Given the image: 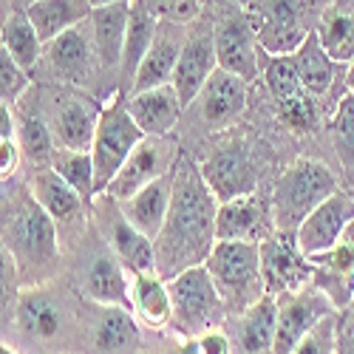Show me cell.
<instances>
[{
    "instance_id": "cell-1",
    "label": "cell",
    "mask_w": 354,
    "mask_h": 354,
    "mask_svg": "<svg viewBox=\"0 0 354 354\" xmlns=\"http://www.w3.org/2000/svg\"><path fill=\"white\" fill-rule=\"evenodd\" d=\"M218 201L190 156H179L173 167V198L167 218L156 235V275L165 281L196 263H204L216 247Z\"/></svg>"
},
{
    "instance_id": "cell-2",
    "label": "cell",
    "mask_w": 354,
    "mask_h": 354,
    "mask_svg": "<svg viewBox=\"0 0 354 354\" xmlns=\"http://www.w3.org/2000/svg\"><path fill=\"white\" fill-rule=\"evenodd\" d=\"M0 239L12 250L20 278L26 272H51L60 261V232H57L51 216L40 207L28 185L3 198L0 207Z\"/></svg>"
},
{
    "instance_id": "cell-3",
    "label": "cell",
    "mask_w": 354,
    "mask_h": 354,
    "mask_svg": "<svg viewBox=\"0 0 354 354\" xmlns=\"http://www.w3.org/2000/svg\"><path fill=\"white\" fill-rule=\"evenodd\" d=\"M74 323L77 312L63 289H54L48 283H32L17 298L12 332L28 351L63 354L60 346L74 337Z\"/></svg>"
},
{
    "instance_id": "cell-4",
    "label": "cell",
    "mask_w": 354,
    "mask_h": 354,
    "mask_svg": "<svg viewBox=\"0 0 354 354\" xmlns=\"http://www.w3.org/2000/svg\"><path fill=\"white\" fill-rule=\"evenodd\" d=\"M332 193H337V182L332 170L317 162V159H298L289 165L281 179L275 182L272 190V224L275 232L292 235L298 232L301 221L317 207L320 201H326Z\"/></svg>"
},
{
    "instance_id": "cell-5",
    "label": "cell",
    "mask_w": 354,
    "mask_h": 354,
    "mask_svg": "<svg viewBox=\"0 0 354 354\" xmlns=\"http://www.w3.org/2000/svg\"><path fill=\"white\" fill-rule=\"evenodd\" d=\"M224 306L232 312H244L263 292L261 278V247L252 241H216L210 255L204 258Z\"/></svg>"
},
{
    "instance_id": "cell-6",
    "label": "cell",
    "mask_w": 354,
    "mask_h": 354,
    "mask_svg": "<svg viewBox=\"0 0 354 354\" xmlns=\"http://www.w3.org/2000/svg\"><path fill=\"white\" fill-rule=\"evenodd\" d=\"M167 292H170V306H173L170 326L176 332L196 337L207 329L221 326L227 306L204 263H196V267L167 278Z\"/></svg>"
},
{
    "instance_id": "cell-7",
    "label": "cell",
    "mask_w": 354,
    "mask_h": 354,
    "mask_svg": "<svg viewBox=\"0 0 354 354\" xmlns=\"http://www.w3.org/2000/svg\"><path fill=\"white\" fill-rule=\"evenodd\" d=\"M145 139L139 125L133 122V116L128 111V97L125 91H113V97L102 105L100 125L91 142V159L97 170V196L108 190L111 179L125 165L131 151Z\"/></svg>"
},
{
    "instance_id": "cell-8",
    "label": "cell",
    "mask_w": 354,
    "mask_h": 354,
    "mask_svg": "<svg viewBox=\"0 0 354 354\" xmlns=\"http://www.w3.org/2000/svg\"><path fill=\"white\" fill-rule=\"evenodd\" d=\"M94 216L100 221L102 241L113 250V255L122 261V267L131 275H147L156 272V247L153 239L139 232L120 210V201L111 198L108 193H100L94 201Z\"/></svg>"
},
{
    "instance_id": "cell-9",
    "label": "cell",
    "mask_w": 354,
    "mask_h": 354,
    "mask_svg": "<svg viewBox=\"0 0 354 354\" xmlns=\"http://www.w3.org/2000/svg\"><path fill=\"white\" fill-rule=\"evenodd\" d=\"M261 278H263V292L281 298V295L301 292L315 283V270L309 258L298 250L292 235L272 232L261 244Z\"/></svg>"
},
{
    "instance_id": "cell-10",
    "label": "cell",
    "mask_w": 354,
    "mask_h": 354,
    "mask_svg": "<svg viewBox=\"0 0 354 354\" xmlns=\"http://www.w3.org/2000/svg\"><path fill=\"white\" fill-rule=\"evenodd\" d=\"M28 190L40 201V207L51 216L57 232H60V241L68 239H80L88 224V207L91 201H85L66 179H60L51 167H37L32 170V179H28Z\"/></svg>"
},
{
    "instance_id": "cell-11",
    "label": "cell",
    "mask_w": 354,
    "mask_h": 354,
    "mask_svg": "<svg viewBox=\"0 0 354 354\" xmlns=\"http://www.w3.org/2000/svg\"><path fill=\"white\" fill-rule=\"evenodd\" d=\"M263 80L267 88L272 91V100L278 105L281 120L298 133L315 131L317 128V108L315 97L304 88L298 71H295L292 57H270L267 54V66H263Z\"/></svg>"
},
{
    "instance_id": "cell-12",
    "label": "cell",
    "mask_w": 354,
    "mask_h": 354,
    "mask_svg": "<svg viewBox=\"0 0 354 354\" xmlns=\"http://www.w3.org/2000/svg\"><path fill=\"white\" fill-rule=\"evenodd\" d=\"M335 312V304L320 286H306L301 292L278 298V329L272 340V354H289L317 323Z\"/></svg>"
},
{
    "instance_id": "cell-13",
    "label": "cell",
    "mask_w": 354,
    "mask_h": 354,
    "mask_svg": "<svg viewBox=\"0 0 354 354\" xmlns=\"http://www.w3.org/2000/svg\"><path fill=\"white\" fill-rule=\"evenodd\" d=\"M213 43L218 68L252 82L261 74V46L252 17L244 12H230L224 15L213 28Z\"/></svg>"
},
{
    "instance_id": "cell-14",
    "label": "cell",
    "mask_w": 354,
    "mask_h": 354,
    "mask_svg": "<svg viewBox=\"0 0 354 354\" xmlns=\"http://www.w3.org/2000/svg\"><path fill=\"white\" fill-rule=\"evenodd\" d=\"M43 57L48 60L51 74L60 82H68L77 88L88 85V80L94 77V71L100 66V54H97L94 32H91V17L68 28V32L57 35L54 40H48L43 48Z\"/></svg>"
},
{
    "instance_id": "cell-15",
    "label": "cell",
    "mask_w": 354,
    "mask_h": 354,
    "mask_svg": "<svg viewBox=\"0 0 354 354\" xmlns=\"http://www.w3.org/2000/svg\"><path fill=\"white\" fill-rule=\"evenodd\" d=\"M176 159H179L176 156V145H170L167 136H145L131 151L125 165L116 170V176L111 179L105 193L111 198H116V201H122L131 193H136L139 187L162 179V176H167V173H173Z\"/></svg>"
},
{
    "instance_id": "cell-16",
    "label": "cell",
    "mask_w": 354,
    "mask_h": 354,
    "mask_svg": "<svg viewBox=\"0 0 354 354\" xmlns=\"http://www.w3.org/2000/svg\"><path fill=\"white\" fill-rule=\"evenodd\" d=\"M201 176L207 182L210 193L216 196V201H230L247 193H255L258 185V170L255 162L250 156V151L241 142H224L216 151L204 159L201 165Z\"/></svg>"
},
{
    "instance_id": "cell-17",
    "label": "cell",
    "mask_w": 354,
    "mask_h": 354,
    "mask_svg": "<svg viewBox=\"0 0 354 354\" xmlns=\"http://www.w3.org/2000/svg\"><path fill=\"white\" fill-rule=\"evenodd\" d=\"M80 289L91 304L131 309V272L122 267V261L113 255L105 241H100L94 252L85 258L80 272Z\"/></svg>"
},
{
    "instance_id": "cell-18",
    "label": "cell",
    "mask_w": 354,
    "mask_h": 354,
    "mask_svg": "<svg viewBox=\"0 0 354 354\" xmlns=\"http://www.w3.org/2000/svg\"><path fill=\"white\" fill-rule=\"evenodd\" d=\"M252 26H255L261 51L270 57L295 54L309 35L295 0H263L258 6V17L252 20Z\"/></svg>"
},
{
    "instance_id": "cell-19",
    "label": "cell",
    "mask_w": 354,
    "mask_h": 354,
    "mask_svg": "<svg viewBox=\"0 0 354 354\" xmlns=\"http://www.w3.org/2000/svg\"><path fill=\"white\" fill-rule=\"evenodd\" d=\"M351 221H354V196L337 190L326 201H320L301 221L298 232H295V244H298V250L306 258L326 252Z\"/></svg>"
},
{
    "instance_id": "cell-20",
    "label": "cell",
    "mask_w": 354,
    "mask_h": 354,
    "mask_svg": "<svg viewBox=\"0 0 354 354\" xmlns=\"http://www.w3.org/2000/svg\"><path fill=\"white\" fill-rule=\"evenodd\" d=\"M272 232H275L272 204H267L258 193H247V196L218 204V210H216V239L218 241L261 244Z\"/></svg>"
},
{
    "instance_id": "cell-21",
    "label": "cell",
    "mask_w": 354,
    "mask_h": 354,
    "mask_svg": "<svg viewBox=\"0 0 354 354\" xmlns=\"http://www.w3.org/2000/svg\"><path fill=\"white\" fill-rule=\"evenodd\" d=\"M309 263L315 270V286L329 295L335 309H346L354 301V221L326 252L312 255Z\"/></svg>"
},
{
    "instance_id": "cell-22",
    "label": "cell",
    "mask_w": 354,
    "mask_h": 354,
    "mask_svg": "<svg viewBox=\"0 0 354 354\" xmlns=\"http://www.w3.org/2000/svg\"><path fill=\"white\" fill-rule=\"evenodd\" d=\"M102 105L82 91L66 94L54 108L51 116V136L57 147H68V151H91V142L100 125Z\"/></svg>"
},
{
    "instance_id": "cell-23",
    "label": "cell",
    "mask_w": 354,
    "mask_h": 354,
    "mask_svg": "<svg viewBox=\"0 0 354 354\" xmlns=\"http://www.w3.org/2000/svg\"><path fill=\"white\" fill-rule=\"evenodd\" d=\"M88 348L91 354H136L139 326L128 306L94 304L88 323Z\"/></svg>"
},
{
    "instance_id": "cell-24",
    "label": "cell",
    "mask_w": 354,
    "mask_h": 354,
    "mask_svg": "<svg viewBox=\"0 0 354 354\" xmlns=\"http://www.w3.org/2000/svg\"><path fill=\"white\" fill-rule=\"evenodd\" d=\"M185 40H187L185 26L162 20L153 46L147 48V54L142 57V63H139V68H136V74H133L131 94L147 91V88H159V85H170Z\"/></svg>"
},
{
    "instance_id": "cell-25",
    "label": "cell",
    "mask_w": 354,
    "mask_h": 354,
    "mask_svg": "<svg viewBox=\"0 0 354 354\" xmlns=\"http://www.w3.org/2000/svg\"><path fill=\"white\" fill-rule=\"evenodd\" d=\"M216 68H218V57H216L213 35H204V32L187 35L179 63H176V71H173V88L185 108L198 100L204 82L213 77Z\"/></svg>"
},
{
    "instance_id": "cell-26",
    "label": "cell",
    "mask_w": 354,
    "mask_h": 354,
    "mask_svg": "<svg viewBox=\"0 0 354 354\" xmlns=\"http://www.w3.org/2000/svg\"><path fill=\"white\" fill-rule=\"evenodd\" d=\"M247 94H250V82L235 77L224 68H216L213 77L204 82L198 102H201V113L204 122L213 131H224L227 125H232L247 108Z\"/></svg>"
},
{
    "instance_id": "cell-27",
    "label": "cell",
    "mask_w": 354,
    "mask_h": 354,
    "mask_svg": "<svg viewBox=\"0 0 354 354\" xmlns=\"http://www.w3.org/2000/svg\"><path fill=\"white\" fill-rule=\"evenodd\" d=\"M128 111L145 136H167L179 125L185 105L170 82V85H159V88H147V91L131 94Z\"/></svg>"
},
{
    "instance_id": "cell-28",
    "label": "cell",
    "mask_w": 354,
    "mask_h": 354,
    "mask_svg": "<svg viewBox=\"0 0 354 354\" xmlns=\"http://www.w3.org/2000/svg\"><path fill=\"white\" fill-rule=\"evenodd\" d=\"M159 6L156 0H131V17L125 32V48H122V66H120V91H131L133 74L142 63L147 48L153 46L159 35Z\"/></svg>"
},
{
    "instance_id": "cell-29",
    "label": "cell",
    "mask_w": 354,
    "mask_h": 354,
    "mask_svg": "<svg viewBox=\"0 0 354 354\" xmlns=\"http://www.w3.org/2000/svg\"><path fill=\"white\" fill-rule=\"evenodd\" d=\"M170 198H173V173L162 176V179L145 185L136 193H131L128 198H122L120 210L139 232H145L147 239L156 241V235L170 210Z\"/></svg>"
},
{
    "instance_id": "cell-30",
    "label": "cell",
    "mask_w": 354,
    "mask_h": 354,
    "mask_svg": "<svg viewBox=\"0 0 354 354\" xmlns=\"http://www.w3.org/2000/svg\"><path fill=\"white\" fill-rule=\"evenodd\" d=\"M128 17H131V3H111V6H100L91 12L94 46L100 54V68H105V71L120 74Z\"/></svg>"
},
{
    "instance_id": "cell-31",
    "label": "cell",
    "mask_w": 354,
    "mask_h": 354,
    "mask_svg": "<svg viewBox=\"0 0 354 354\" xmlns=\"http://www.w3.org/2000/svg\"><path fill=\"white\" fill-rule=\"evenodd\" d=\"M131 312L147 329H153V332L167 329L173 317L167 281L156 272L131 275Z\"/></svg>"
},
{
    "instance_id": "cell-32",
    "label": "cell",
    "mask_w": 354,
    "mask_h": 354,
    "mask_svg": "<svg viewBox=\"0 0 354 354\" xmlns=\"http://www.w3.org/2000/svg\"><path fill=\"white\" fill-rule=\"evenodd\" d=\"M91 12H94L91 0H32L26 6V15L35 23L43 43L85 23L91 17Z\"/></svg>"
},
{
    "instance_id": "cell-33",
    "label": "cell",
    "mask_w": 354,
    "mask_h": 354,
    "mask_svg": "<svg viewBox=\"0 0 354 354\" xmlns=\"http://www.w3.org/2000/svg\"><path fill=\"white\" fill-rule=\"evenodd\" d=\"M275 329H278V298H272V295H261L255 304H250L241 312V320H239V346L247 354L272 351Z\"/></svg>"
},
{
    "instance_id": "cell-34",
    "label": "cell",
    "mask_w": 354,
    "mask_h": 354,
    "mask_svg": "<svg viewBox=\"0 0 354 354\" xmlns=\"http://www.w3.org/2000/svg\"><path fill=\"white\" fill-rule=\"evenodd\" d=\"M292 63H295V71H298L304 88L312 94V97H323L335 85V74H337V63L326 54V48L320 46L317 35L309 32L306 40L298 46V51L289 54Z\"/></svg>"
},
{
    "instance_id": "cell-35",
    "label": "cell",
    "mask_w": 354,
    "mask_h": 354,
    "mask_svg": "<svg viewBox=\"0 0 354 354\" xmlns=\"http://www.w3.org/2000/svg\"><path fill=\"white\" fill-rule=\"evenodd\" d=\"M0 40H3V48L12 54V60L26 71H32L43 60L46 43L40 40L37 28L32 20H28V15L20 9H12L6 15V20L0 23Z\"/></svg>"
},
{
    "instance_id": "cell-36",
    "label": "cell",
    "mask_w": 354,
    "mask_h": 354,
    "mask_svg": "<svg viewBox=\"0 0 354 354\" xmlns=\"http://www.w3.org/2000/svg\"><path fill=\"white\" fill-rule=\"evenodd\" d=\"M315 35L335 63L354 60V12L351 9H343V6L326 9Z\"/></svg>"
},
{
    "instance_id": "cell-37",
    "label": "cell",
    "mask_w": 354,
    "mask_h": 354,
    "mask_svg": "<svg viewBox=\"0 0 354 354\" xmlns=\"http://www.w3.org/2000/svg\"><path fill=\"white\" fill-rule=\"evenodd\" d=\"M60 179H66L85 201L97 198V170L91 151H68V147H57L51 165H48Z\"/></svg>"
},
{
    "instance_id": "cell-38",
    "label": "cell",
    "mask_w": 354,
    "mask_h": 354,
    "mask_svg": "<svg viewBox=\"0 0 354 354\" xmlns=\"http://www.w3.org/2000/svg\"><path fill=\"white\" fill-rule=\"evenodd\" d=\"M332 147L337 153L343 179L354 190V94H343L332 116Z\"/></svg>"
},
{
    "instance_id": "cell-39",
    "label": "cell",
    "mask_w": 354,
    "mask_h": 354,
    "mask_svg": "<svg viewBox=\"0 0 354 354\" xmlns=\"http://www.w3.org/2000/svg\"><path fill=\"white\" fill-rule=\"evenodd\" d=\"M17 145L23 151V159H28V165L35 170L48 167L51 156L57 151L51 128L40 120V116H23V120H17Z\"/></svg>"
},
{
    "instance_id": "cell-40",
    "label": "cell",
    "mask_w": 354,
    "mask_h": 354,
    "mask_svg": "<svg viewBox=\"0 0 354 354\" xmlns=\"http://www.w3.org/2000/svg\"><path fill=\"white\" fill-rule=\"evenodd\" d=\"M23 278H20V267L12 255V250L6 247V241L0 239V329L12 326L15 320V306L20 298Z\"/></svg>"
},
{
    "instance_id": "cell-41",
    "label": "cell",
    "mask_w": 354,
    "mask_h": 354,
    "mask_svg": "<svg viewBox=\"0 0 354 354\" xmlns=\"http://www.w3.org/2000/svg\"><path fill=\"white\" fill-rule=\"evenodd\" d=\"M28 71L20 68L15 60H12V54L0 46V102H17L26 91H28Z\"/></svg>"
},
{
    "instance_id": "cell-42",
    "label": "cell",
    "mask_w": 354,
    "mask_h": 354,
    "mask_svg": "<svg viewBox=\"0 0 354 354\" xmlns=\"http://www.w3.org/2000/svg\"><path fill=\"white\" fill-rule=\"evenodd\" d=\"M289 354H337V320L326 315Z\"/></svg>"
},
{
    "instance_id": "cell-43",
    "label": "cell",
    "mask_w": 354,
    "mask_h": 354,
    "mask_svg": "<svg viewBox=\"0 0 354 354\" xmlns=\"http://www.w3.org/2000/svg\"><path fill=\"white\" fill-rule=\"evenodd\" d=\"M156 6H159V17L162 20L187 26L198 15L201 0H156Z\"/></svg>"
},
{
    "instance_id": "cell-44",
    "label": "cell",
    "mask_w": 354,
    "mask_h": 354,
    "mask_svg": "<svg viewBox=\"0 0 354 354\" xmlns=\"http://www.w3.org/2000/svg\"><path fill=\"white\" fill-rule=\"evenodd\" d=\"M20 162H23V151H20L17 139L0 142V182H9L12 176L20 170Z\"/></svg>"
},
{
    "instance_id": "cell-45",
    "label": "cell",
    "mask_w": 354,
    "mask_h": 354,
    "mask_svg": "<svg viewBox=\"0 0 354 354\" xmlns=\"http://www.w3.org/2000/svg\"><path fill=\"white\" fill-rule=\"evenodd\" d=\"M196 343L201 354H232V343L221 329H207L196 335Z\"/></svg>"
},
{
    "instance_id": "cell-46",
    "label": "cell",
    "mask_w": 354,
    "mask_h": 354,
    "mask_svg": "<svg viewBox=\"0 0 354 354\" xmlns=\"http://www.w3.org/2000/svg\"><path fill=\"white\" fill-rule=\"evenodd\" d=\"M17 139V116L9 102H0V142Z\"/></svg>"
},
{
    "instance_id": "cell-47",
    "label": "cell",
    "mask_w": 354,
    "mask_h": 354,
    "mask_svg": "<svg viewBox=\"0 0 354 354\" xmlns=\"http://www.w3.org/2000/svg\"><path fill=\"white\" fill-rule=\"evenodd\" d=\"M337 354H354V332H346L343 337L337 335Z\"/></svg>"
},
{
    "instance_id": "cell-48",
    "label": "cell",
    "mask_w": 354,
    "mask_h": 354,
    "mask_svg": "<svg viewBox=\"0 0 354 354\" xmlns=\"http://www.w3.org/2000/svg\"><path fill=\"white\" fill-rule=\"evenodd\" d=\"M176 354H201L198 351V343H196V337H187L179 348H176Z\"/></svg>"
},
{
    "instance_id": "cell-49",
    "label": "cell",
    "mask_w": 354,
    "mask_h": 354,
    "mask_svg": "<svg viewBox=\"0 0 354 354\" xmlns=\"http://www.w3.org/2000/svg\"><path fill=\"white\" fill-rule=\"evenodd\" d=\"M111 3H131V0H91V6L100 9V6H111Z\"/></svg>"
},
{
    "instance_id": "cell-50",
    "label": "cell",
    "mask_w": 354,
    "mask_h": 354,
    "mask_svg": "<svg viewBox=\"0 0 354 354\" xmlns=\"http://www.w3.org/2000/svg\"><path fill=\"white\" fill-rule=\"evenodd\" d=\"M346 85H348V91L354 94V60L348 63V74H346Z\"/></svg>"
},
{
    "instance_id": "cell-51",
    "label": "cell",
    "mask_w": 354,
    "mask_h": 354,
    "mask_svg": "<svg viewBox=\"0 0 354 354\" xmlns=\"http://www.w3.org/2000/svg\"><path fill=\"white\" fill-rule=\"evenodd\" d=\"M12 12V6H9V0H0V23L6 20V15Z\"/></svg>"
},
{
    "instance_id": "cell-52",
    "label": "cell",
    "mask_w": 354,
    "mask_h": 354,
    "mask_svg": "<svg viewBox=\"0 0 354 354\" xmlns=\"http://www.w3.org/2000/svg\"><path fill=\"white\" fill-rule=\"evenodd\" d=\"M0 354H20V348H15V346H6V343H0Z\"/></svg>"
},
{
    "instance_id": "cell-53",
    "label": "cell",
    "mask_w": 354,
    "mask_h": 354,
    "mask_svg": "<svg viewBox=\"0 0 354 354\" xmlns=\"http://www.w3.org/2000/svg\"><path fill=\"white\" fill-rule=\"evenodd\" d=\"M0 46H3V40H0Z\"/></svg>"
},
{
    "instance_id": "cell-54",
    "label": "cell",
    "mask_w": 354,
    "mask_h": 354,
    "mask_svg": "<svg viewBox=\"0 0 354 354\" xmlns=\"http://www.w3.org/2000/svg\"><path fill=\"white\" fill-rule=\"evenodd\" d=\"M28 3H32V0H28Z\"/></svg>"
}]
</instances>
